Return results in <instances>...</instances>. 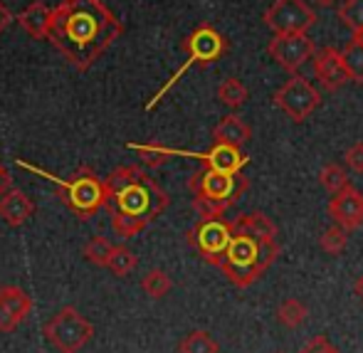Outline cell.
<instances>
[{"mask_svg": "<svg viewBox=\"0 0 363 353\" xmlns=\"http://www.w3.org/2000/svg\"><path fill=\"white\" fill-rule=\"evenodd\" d=\"M121 35L124 25L101 0H62L50 13L48 40L79 72L89 69Z\"/></svg>", "mask_w": 363, "mask_h": 353, "instance_id": "6da1fadb", "label": "cell"}, {"mask_svg": "<svg viewBox=\"0 0 363 353\" xmlns=\"http://www.w3.org/2000/svg\"><path fill=\"white\" fill-rule=\"evenodd\" d=\"M104 193H106L104 208H109V213L136 218L146 228L156 218H161L166 213V208L171 206L168 193L141 166L114 168L104 178Z\"/></svg>", "mask_w": 363, "mask_h": 353, "instance_id": "7a4b0ae2", "label": "cell"}, {"mask_svg": "<svg viewBox=\"0 0 363 353\" xmlns=\"http://www.w3.org/2000/svg\"><path fill=\"white\" fill-rule=\"evenodd\" d=\"M279 254V242L277 240H257L250 235H233L225 247V254L220 259V269L228 277L230 284L245 286L255 284L264 272L269 269V264L277 259Z\"/></svg>", "mask_w": 363, "mask_h": 353, "instance_id": "3957f363", "label": "cell"}, {"mask_svg": "<svg viewBox=\"0 0 363 353\" xmlns=\"http://www.w3.org/2000/svg\"><path fill=\"white\" fill-rule=\"evenodd\" d=\"M57 196L82 220H89L106 203L104 181L89 166H82L67 181H57Z\"/></svg>", "mask_w": 363, "mask_h": 353, "instance_id": "277c9868", "label": "cell"}, {"mask_svg": "<svg viewBox=\"0 0 363 353\" xmlns=\"http://www.w3.org/2000/svg\"><path fill=\"white\" fill-rule=\"evenodd\" d=\"M183 47H186V52H188L186 65H181V69H178L176 74H173L171 79H168L166 86H161V91H158V94L153 96L151 101H148L146 109H153V106H156L158 101H161L163 96H166V91L171 89V86L176 84V82L181 79V77L193 67V65L208 67L211 62H216V60L223 57L225 50H228V43H225V38L218 33L216 28H211V25H201V28H196L191 35H188L186 43H183Z\"/></svg>", "mask_w": 363, "mask_h": 353, "instance_id": "5b68a950", "label": "cell"}, {"mask_svg": "<svg viewBox=\"0 0 363 353\" xmlns=\"http://www.w3.org/2000/svg\"><path fill=\"white\" fill-rule=\"evenodd\" d=\"M45 336L60 353H79L94 336V326L86 316H82L74 306L60 309L45 324Z\"/></svg>", "mask_w": 363, "mask_h": 353, "instance_id": "8992f818", "label": "cell"}, {"mask_svg": "<svg viewBox=\"0 0 363 353\" xmlns=\"http://www.w3.org/2000/svg\"><path fill=\"white\" fill-rule=\"evenodd\" d=\"M188 188L196 198H206L213 203H223L225 208L235 206L240 201L245 191H247V178H242V173H218L211 168H203V171L193 173Z\"/></svg>", "mask_w": 363, "mask_h": 353, "instance_id": "52a82bcc", "label": "cell"}, {"mask_svg": "<svg viewBox=\"0 0 363 353\" xmlns=\"http://www.w3.org/2000/svg\"><path fill=\"white\" fill-rule=\"evenodd\" d=\"M274 104H277L291 121L301 124V121L309 119V114H314L316 106L321 104V94L309 79L294 74L274 91Z\"/></svg>", "mask_w": 363, "mask_h": 353, "instance_id": "ba28073f", "label": "cell"}, {"mask_svg": "<svg viewBox=\"0 0 363 353\" xmlns=\"http://www.w3.org/2000/svg\"><path fill=\"white\" fill-rule=\"evenodd\" d=\"M316 23V13L304 0H274L264 10V25L274 35L306 33Z\"/></svg>", "mask_w": 363, "mask_h": 353, "instance_id": "9c48e42d", "label": "cell"}, {"mask_svg": "<svg viewBox=\"0 0 363 353\" xmlns=\"http://www.w3.org/2000/svg\"><path fill=\"white\" fill-rule=\"evenodd\" d=\"M230 237H233V232H230V223H225V220H198L196 228L188 232V245H193L208 264L220 267V259H223Z\"/></svg>", "mask_w": 363, "mask_h": 353, "instance_id": "30bf717a", "label": "cell"}, {"mask_svg": "<svg viewBox=\"0 0 363 353\" xmlns=\"http://www.w3.org/2000/svg\"><path fill=\"white\" fill-rule=\"evenodd\" d=\"M267 52L272 55V60L284 67L287 72L294 74L301 65H306L316 52L314 40L309 38L306 33H289V35H274L269 40Z\"/></svg>", "mask_w": 363, "mask_h": 353, "instance_id": "8fae6325", "label": "cell"}, {"mask_svg": "<svg viewBox=\"0 0 363 353\" xmlns=\"http://www.w3.org/2000/svg\"><path fill=\"white\" fill-rule=\"evenodd\" d=\"M329 215L334 223L344 230H356L363 225V193L354 186H346L344 191L334 193L329 201Z\"/></svg>", "mask_w": 363, "mask_h": 353, "instance_id": "7c38bea8", "label": "cell"}, {"mask_svg": "<svg viewBox=\"0 0 363 353\" xmlns=\"http://www.w3.org/2000/svg\"><path fill=\"white\" fill-rule=\"evenodd\" d=\"M33 311V299L20 286H3L0 289V331L10 334L18 329Z\"/></svg>", "mask_w": 363, "mask_h": 353, "instance_id": "4fadbf2b", "label": "cell"}, {"mask_svg": "<svg viewBox=\"0 0 363 353\" xmlns=\"http://www.w3.org/2000/svg\"><path fill=\"white\" fill-rule=\"evenodd\" d=\"M314 72L326 91H339L349 82L336 47H321L314 52Z\"/></svg>", "mask_w": 363, "mask_h": 353, "instance_id": "5bb4252c", "label": "cell"}, {"mask_svg": "<svg viewBox=\"0 0 363 353\" xmlns=\"http://www.w3.org/2000/svg\"><path fill=\"white\" fill-rule=\"evenodd\" d=\"M203 161V166L211 168V171H218V173H240L247 163V156L240 151L238 146H228V143H213L211 151L201 153L198 156Z\"/></svg>", "mask_w": 363, "mask_h": 353, "instance_id": "9a60e30c", "label": "cell"}, {"mask_svg": "<svg viewBox=\"0 0 363 353\" xmlns=\"http://www.w3.org/2000/svg\"><path fill=\"white\" fill-rule=\"evenodd\" d=\"M33 213H35V203L28 193L10 188V191L0 198V218H3V223H8L10 228L25 225L33 218Z\"/></svg>", "mask_w": 363, "mask_h": 353, "instance_id": "2e32d148", "label": "cell"}, {"mask_svg": "<svg viewBox=\"0 0 363 353\" xmlns=\"http://www.w3.org/2000/svg\"><path fill=\"white\" fill-rule=\"evenodd\" d=\"M233 235H250L257 240H277V225L267 218L264 213H245L230 223Z\"/></svg>", "mask_w": 363, "mask_h": 353, "instance_id": "e0dca14e", "label": "cell"}, {"mask_svg": "<svg viewBox=\"0 0 363 353\" xmlns=\"http://www.w3.org/2000/svg\"><path fill=\"white\" fill-rule=\"evenodd\" d=\"M50 13H52V10H50L48 5L40 3V0H35V3H30L28 8H25L23 13L18 15V23H20V28H23L25 33L30 35V38H35V40H48V33H50Z\"/></svg>", "mask_w": 363, "mask_h": 353, "instance_id": "ac0fdd59", "label": "cell"}, {"mask_svg": "<svg viewBox=\"0 0 363 353\" xmlns=\"http://www.w3.org/2000/svg\"><path fill=\"white\" fill-rule=\"evenodd\" d=\"M252 136V129L240 119L238 114H228L216 124L213 129V141L216 143H228V146H245Z\"/></svg>", "mask_w": 363, "mask_h": 353, "instance_id": "d6986e66", "label": "cell"}, {"mask_svg": "<svg viewBox=\"0 0 363 353\" xmlns=\"http://www.w3.org/2000/svg\"><path fill=\"white\" fill-rule=\"evenodd\" d=\"M341 55V65H344V72L351 82L356 84H363V45L351 40L344 50H339Z\"/></svg>", "mask_w": 363, "mask_h": 353, "instance_id": "ffe728a7", "label": "cell"}, {"mask_svg": "<svg viewBox=\"0 0 363 353\" xmlns=\"http://www.w3.org/2000/svg\"><path fill=\"white\" fill-rule=\"evenodd\" d=\"M136 264H139V257H136L129 247H124V245H111V252H109V257H106V269H111L116 277H126V274L134 272Z\"/></svg>", "mask_w": 363, "mask_h": 353, "instance_id": "44dd1931", "label": "cell"}, {"mask_svg": "<svg viewBox=\"0 0 363 353\" xmlns=\"http://www.w3.org/2000/svg\"><path fill=\"white\" fill-rule=\"evenodd\" d=\"M306 316H309V309L304 306V301L294 299V296L284 299L282 304L277 306V321L284 329H299L306 321Z\"/></svg>", "mask_w": 363, "mask_h": 353, "instance_id": "7402d4cb", "label": "cell"}, {"mask_svg": "<svg viewBox=\"0 0 363 353\" xmlns=\"http://www.w3.org/2000/svg\"><path fill=\"white\" fill-rule=\"evenodd\" d=\"M131 148H134L136 153H139L141 163H144L146 168H161L163 163L171 161V156L176 151H171V148H166L163 143L158 141H148V143H131Z\"/></svg>", "mask_w": 363, "mask_h": 353, "instance_id": "603a6c76", "label": "cell"}, {"mask_svg": "<svg viewBox=\"0 0 363 353\" xmlns=\"http://www.w3.org/2000/svg\"><path fill=\"white\" fill-rule=\"evenodd\" d=\"M218 99L223 101L225 106H230V109H240V106L247 101V86H245L238 77H228V79L220 82Z\"/></svg>", "mask_w": 363, "mask_h": 353, "instance_id": "cb8c5ba5", "label": "cell"}, {"mask_svg": "<svg viewBox=\"0 0 363 353\" xmlns=\"http://www.w3.org/2000/svg\"><path fill=\"white\" fill-rule=\"evenodd\" d=\"M178 353H220V346L208 331L198 329V331H191V334L178 344Z\"/></svg>", "mask_w": 363, "mask_h": 353, "instance_id": "d4e9b609", "label": "cell"}, {"mask_svg": "<svg viewBox=\"0 0 363 353\" xmlns=\"http://www.w3.org/2000/svg\"><path fill=\"white\" fill-rule=\"evenodd\" d=\"M319 183H321V188H324L326 193H339V191H344L346 186H351L349 183V176H346V171L339 166V163H326L324 168H321V173H319Z\"/></svg>", "mask_w": 363, "mask_h": 353, "instance_id": "484cf974", "label": "cell"}, {"mask_svg": "<svg viewBox=\"0 0 363 353\" xmlns=\"http://www.w3.org/2000/svg\"><path fill=\"white\" fill-rule=\"evenodd\" d=\"M141 289H144L151 299H163V296L173 289V279L168 277L163 269H151V272H146V277L141 279Z\"/></svg>", "mask_w": 363, "mask_h": 353, "instance_id": "4316f807", "label": "cell"}, {"mask_svg": "<svg viewBox=\"0 0 363 353\" xmlns=\"http://www.w3.org/2000/svg\"><path fill=\"white\" fill-rule=\"evenodd\" d=\"M339 20L351 33H363V0H344L339 8Z\"/></svg>", "mask_w": 363, "mask_h": 353, "instance_id": "83f0119b", "label": "cell"}, {"mask_svg": "<svg viewBox=\"0 0 363 353\" xmlns=\"http://www.w3.org/2000/svg\"><path fill=\"white\" fill-rule=\"evenodd\" d=\"M346 242H349V230L339 228V225H336V228L324 230L321 237H319V247L324 250L326 254H341L346 247Z\"/></svg>", "mask_w": 363, "mask_h": 353, "instance_id": "f1b7e54d", "label": "cell"}, {"mask_svg": "<svg viewBox=\"0 0 363 353\" xmlns=\"http://www.w3.org/2000/svg\"><path fill=\"white\" fill-rule=\"evenodd\" d=\"M111 252V242L106 237H91L84 245V257L86 262H91L94 267H106V257Z\"/></svg>", "mask_w": 363, "mask_h": 353, "instance_id": "f546056e", "label": "cell"}, {"mask_svg": "<svg viewBox=\"0 0 363 353\" xmlns=\"http://www.w3.org/2000/svg\"><path fill=\"white\" fill-rule=\"evenodd\" d=\"M111 228L119 237H134V235L144 232L146 225L136 218H126V215H119V213H111Z\"/></svg>", "mask_w": 363, "mask_h": 353, "instance_id": "4dcf8cb0", "label": "cell"}, {"mask_svg": "<svg viewBox=\"0 0 363 353\" xmlns=\"http://www.w3.org/2000/svg\"><path fill=\"white\" fill-rule=\"evenodd\" d=\"M193 211L198 213L201 220H213V218H223L228 208H225L223 203H213V201H206V198L193 196Z\"/></svg>", "mask_w": 363, "mask_h": 353, "instance_id": "1f68e13d", "label": "cell"}, {"mask_svg": "<svg viewBox=\"0 0 363 353\" xmlns=\"http://www.w3.org/2000/svg\"><path fill=\"white\" fill-rule=\"evenodd\" d=\"M344 161L354 173H363V141H356L351 148H346Z\"/></svg>", "mask_w": 363, "mask_h": 353, "instance_id": "d6a6232c", "label": "cell"}, {"mask_svg": "<svg viewBox=\"0 0 363 353\" xmlns=\"http://www.w3.org/2000/svg\"><path fill=\"white\" fill-rule=\"evenodd\" d=\"M301 353H341V351L336 349L326 336H314V339L301 349Z\"/></svg>", "mask_w": 363, "mask_h": 353, "instance_id": "836d02e7", "label": "cell"}, {"mask_svg": "<svg viewBox=\"0 0 363 353\" xmlns=\"http://www.w3.org/2000/svg\"><path fill=\"white\" fill-rule=\"evenodd\" d=\"M15 20V15H13V10L8 8L5 3H0V35L5 33V30L10 28V23Z\"/></svg>", "mask_w": 363, "mask_h": 353, "instance_id": "e575fe53", "label": "cell"}, {"mask_svg": "<svg viewBox=\"0 0 363 353\" xmlns=\"http://www.w3.org/2000/svg\"><path fill=\"white\" fill-rule=\"evenodd\" d=\"M10 188H13V176H10V173L5 171L3 166H0V198H3L5 193L10 191Z\"/></svg>", "mask_w": 363, "mask_h": 353, "instance_id": "d590c367", "label": "cell"}, {"mask_svg": "<svg viewBox=\"0 0 363 353\" xmlns=\"http://www.w3.org/2000/svg\"><path fill=\"white\" fill-rule=\"evenodd\" d=\"M354 289H356V294H359V296H361V301H363V274H361L359 279H356V286H354Z\"/></svg>", "mask_w": 363, "mask_h": 353, "instance_id": "8d00e7d4", "label": "cell"}, {"mask_svg": "<svg viewBox=\"0 0 363 353\" xmlns=\"http://www.w3.org/2000/svg\"><path fill=\"white\" fill-rule=\"evenodd\" d=\"M354 40H356V43H361V45H363V33H356V35H354Z\"/></svg>", "mask_w": 363, "mask_h": 353, "instance_id": "74e56055", "label": "cell"}, {"mask_svg": "<svg viewBox=\"0 0 363 353\" xmlns=\"http://www.w3.org/2000/svg\"><path fill=\"white\" fill-rule=\"evenodd\" d=\"M316 3H319V5H331L334 0H316Z\"/></svg>", "mask_w": 363, "mask_h": 353, "instance_id": "f35d334b", "label": "cell"}]
</instances>
